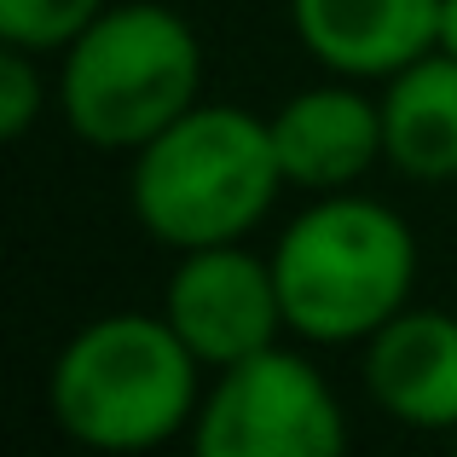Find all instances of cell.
Returning <instances> with one entry per match:
<instances>
[{"label": "cell", "instance_id": "1", "mask_svg": "<svg viewBox=\"0 0 457 457\" xmlns=\"http://www.w3.org/2000/svg\"><path fill=\"white\" fill-rule=\"evenodd\" d=\"M203 405V359L162 312H104L53 359L46 411L87 452L168 446Z\"/></svg>", "mask_w": 457, "mask_h": 457}, {"label": "cell", "instance_id": "2", "mask_svg": "<svg viewBox=\"0 0 457 457\" xmlns=\"http://www.w3.org/2000/svg\"><path fill=\"white\" fill-rule=\"evenodd\" d=\"M284 186L272 122L244 104H191L151 145L134 151L128 203L168 249L244 244Z\"/></svg>", "mask_w": 457, "mask_h": 457}, {"label": "cell", "instance_id": "3", "mask_svg": "<svg viewBox=\"0 0 457 457\" xmlns=\"http://www.w3.org/2000/svg\"><path fill=\"white\" fill-rule=\"evenodd\" d=\"M284 319L302 342H370L394 312L411 307L417 237L400 209L359 191H319L278 232L272 249Z\"/></svg>", "mask_w": 457, "mask_h": 457}, {"label": "cell", "instance_id": "4", "mask_svg": "<svg viewBox=\"0 0 457 457\" xmlns=\"http://www.w3.org/2000/svg\"><path fill=\"white\" fill-rule=\"evenodd\" d=\"M53 99L81 145L134 156L203 104V41L162 0L104 6L58 53Z\"/></svg>", "mask_w": 457, "mask_h": 457}, {"label": "cell", "instance_id": "5", "mask_svg": "<svg viewBox=\"0 0 457 457\" xmlns=\"http://www.w3.org/2000/svg\"><path fill=\"white\" fill-rule=\"evenodd\" d=\"M191 446L203 457H336L347 446V411L319 365L272 342L214 370Z\"/></svg>", "mask_w": 457, "mask_h": 457}, {"label": "cell", "instance_id": "6", "mask_svg": "<svg viewBox=\"0 0 457 457\" xmlns=\"http://www.w3.org/2000/svg\"><path fill=\"white\" fill-rule=\"evenodd\" d=\"M162 319L209 370L237 365V359L272 347L278 330H290L272 255L261 261L244 244L179 249V267L162 290Z\"/></svg>", "mask_w": 457, "mask_h": 457}, {"label": "cell", "instance_id": "7", "mask_svg": "<svg viewBox=\"0 0 457 457\" xmlns=\"http://www.w3.org/2000/svg\"><path fill=\"white\" fill-rule=\"evenodd\" d=\"M272 122V145H278L284 186L302 191H353L377 162H388V139H382V104L359 93L347 76L330 87H307L284 99Z\"/></svg>", "mask_w": 457, "mask_h": 457}, {"label": "cell", "instance_id": "8", "mask_svg": "<svg viewBox=\"0 0 457 457\" xmlns=\"http://www.w3.org/2000/svg\"><path fill=\"white\" fill-rule=\"evenodd\" d=\"M290 29L330 76L388 81L440 46V0H290Z\"/></svg>", "mask_w": 457, "mask_h": 457}, {"label": "cell", "instance_id": "9", "mask_svg": "<svg viewBox=\"0 0 457 457\" xmlns=\"http://www.w3.org/2000/svg\"><path fill=\"white\" fill-rule=\"evenodd\" d=\"M365 394L417 435L457 428V312L405 307L365 342Z\"/></svg>", "mask_w": 457, "mask_h": 457}, {"label": "cell", "instance_id": "10", "mask_svg": "<svg viewBox=\"0 0 457 457\" xmlns=\"http://www.w3.org/2000/svg\"><path fill=\"white\" fill-rule=\"evenodd\" d=\"M382 104V139L388 168L417 186H446L457 179V58L423 53L417 64L394 70L377 93Z\"/></svg>", "mask_w": 457, "mask_h": 457}, {"label": "cell", "instance_id": "11", "mask_svg": "<svg viewBox=\"0 0 457 457\" xmlns=\"http://www.w3.org/2000/svg\"><path fill=\"white\" fill-rule=\"evenodd\" d=\"M111 0H0V46H23V53H64L81 29H87Z\"/></svg>", "mask_w": 457, "mask_h": 457}, {"label": "cell", "instance_id": "12", "mask_svg": "<svg viewBox=\"0 0 457 457\" xmlns=\"http://www.w3.org/2000/svg\"><path fill=\"white\" fill-rule=\"evenodd\" d=\"M46 111V70L41 53H23V46H0V139L18 145L35 128V116Z\"/></svg>", "mask_w": 457, "mask_h": 457}, {"label": "cell", "instance_id": "13", "mask_svg": "<svg viewBox=\"0 0 457 457\" xmlns=\"http://www.w3.org/2000/svg\"><path fill=\"white\" fill-rule=\"evenodd\" d=\"M440 53L457 58V0H440Z\"/></svg>", "mask_w": 457, "mask_h": 457}, {"label": "cell", "instance_id": "14", "mask_svg": "<svg viewBox=\"0 0 457 457\" xmlns=\"http://www.w3.org/2000/svg\"><path fill=\"white\" fill-rule=\"evenodd\" d=\"M446 440H452V452H457V428H452V435H446Z\"/></svg>", "mask_w": 457, "mask_h": 457}]
</instances>
